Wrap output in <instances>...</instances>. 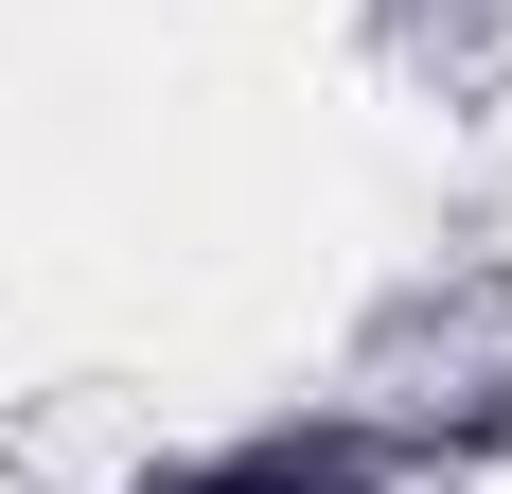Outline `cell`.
<instances>
[{
	"label": "cell",
	"mask_w": 512,
	"mask_h": 494,
	"mask_svg": "<svg viewBox=\"0 0 512 494\" xmlns=\"http://www.w3.org/2000/svg\"><path fill=\"white\" fill-rule=\"evenodd\" d=\"M159 494H371V477H354V442H248V459L159 477Z\"/></svg>",
	"instance_id": "1"
}]
</instances>
